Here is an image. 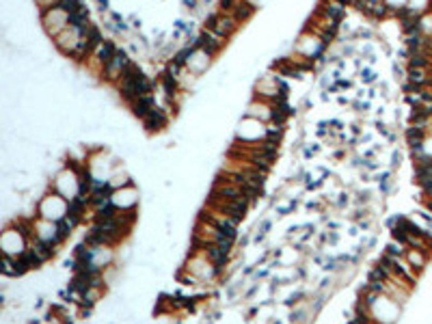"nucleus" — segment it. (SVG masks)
<instances>
[{
    "label": "nucleus",
    "mask_w": 432,
    "mask_h": 324,
    "mask_svg": "<svg viewBox=\"0 0 432 324\" xmlns=\"http://www.w3.org/2000/svg\"><path fill=\"white\" fill-rule=\"evenodd\" d=\"M212 54L210 52H205V50H201V48H195L193 50V54H190V58H188V65L186 67L190 69L193 74H197V76H201L203 72H207V67H210V63H212Z\"/></svg>",
    "instance_id": "423d86ee"
},
{
    "label": "nucleus",
    "mask_w": 432,
    "mask_h": 324,
    "mask_svg": "<svg viewBox=\"0 0 432 324\" xmlns=\"http://www.w3.org/2000/svg\"><path fill=\"white\" fill-rule=\"evenodd\" d=\"M324 48H326L324 39H322L320 35H316L314 30H307V28L300 32V37L296 39V43H294V52L300 54V56H305V58H309V61H314L316 56H320Z\"/></svg>",
    "instance_id": "f03ea898"
},
{
    "label": "nucleus",
    "mask_w": 432,
    "mask_h": 324,
    "mask_svg": "<svg viewBox=\"0 0 432 324\" xmlns=\"http://www.w3.org/2000/svg\"><path fill=\"white\" fill-rule=\"evenodd\" d=\"M247 117H253L258 121L270 123L272 121V104L266 100H259V97H253V102L247 106Z\"/></svg>",
    "instance_id": "39448f33"
},
{
    "label": "nucleus",
    "mask_w": 432,
    "mask_h": 324,
    "mask_svg": "<svg viewBox=\"0 0 432 324\" xmlns=\"http://www.w3.org/2000/svg\"><path fill=\"white\" fill-rule=\"evenodd\" d=\"M167 112L162 110V108H154V110L149 112L145 119H143V126H145V130L147 132H160L162 128H167Z\"/></svg>",
    "instance_id": "0eeeda50"
},
{
    "label": "nucleus",
    "mask_w": 432,
    "mask_h": 324,
    "mask_svg": "<svg viewBox=\"0 0 432 324\" xmlns=\"http://www.w3.org/2000/svg\"><path fill=\"white\" fill-rule=\"evenodd\" d=\"M385 4H387V9H389L391 18H396L402 9L408 7V0H385Z\"/></svg>",
    "instance_id": "9b49d317"
},
{
    "label": "nucleus",
    "mask_w": 432,
    "mask_h": 324,
    "mask_svg": "<svg viewBox=\"0 0 432 324\" xmlns=\"http://www.w3.org/2000/svg\"><path fill=\"white\" fill-rule=\"evenodd\" d=\"M255 13V4L249 2V0H238V4L233 7V11L229 15H233V18L238 20V24H244L247 20H251V15Z\"/></svg>",
    "instance_id": "1a4fd4ad"
},
{
    "label": "nucleus",
    "mask_w": 432,
    "mask_h": 324,
    "mask_svg": "<svg viewBox=\"0 0 432 324\" xmlns=\"http://www.w3.org/2000/svg\"><path fill=\"white\" fill-rule=\"evenodd\" d=\"M54 46H57V50L63 54V56H74V52L78 50V46L83 43V30L76 28V26H67L61 35L54 37Z\"/></svg>",
    "instance_id": "20e7f679"
},
{
    "label": "nucleus",
    "mask_w": 432,
    "mask_h": 324,
    "mask_svg": "<svg viewBox=\"0 0 432 324\" xmlns=\"http://www.w3.org/2000/svg\"><path fill=\"white\" fill-rule=\"evenodd\" d=\"M41 15V26H43V30L48 32V35L52 37H57V35H61V32L67 28L69 26V13L65 9H61V7H54V9H48V11H43V13H39Z\"/></svg>",
    "instance_id": "7ed1b4c3"
},
{
    "label": "nucleus",
    "mask_w": 432,
    "mask_h": 324,
    "mask_svg": "<svg viewBox=\"0 0 432 324\" xmlns=\"http://www.w3.org/2000/svg\"><path fill=\"white\" fill-rule=\"evenodd\" d=\"M67 205L69 201L65 197H61L58 192L48 194V197L41 199L39 203V216L43 220H52V223H58L67 216Z\"/></svg>",
    "instance_id": "f257e3e1"
},
{
    "label": "nucleus",
    "mask_w": 432,
    "mask_h": 324,
    "mask_svg": "<svg viewBox=\"0 0 432 324\" xmlns=\"http://www.w3.org/2000/svg\"><path fill=\"white\" fill-rule=\"evenodd\" d=\"M419 32L424 37H432V11H428V13H424L419 18Z\"/></svg>",
    "instance_id": "9d476101"
},
{
    "label": "nucleus",
    "mask_w": 432,
    "mask_h": 324,
    "mask_svg": "<svg viewBox=\"0 0 432 324\" xmlns=\"http://www.w3.org/2000/svg\"><path fill=\"white\" fill-rule=\"evenodd\" d=\"M35 4H37V9H39V13H43V11H48V9L58 7L61 0H35Z\"/></svg>",
    "instance_id": "f8f14e48"
},
{
    "label": "nucleus",
    "mask_w": 432,
    "mask_h": 324,
    "mask_svg": "<svg viewBox=\"0 0 432 324\" xmlns=\"http://www.w3.org/2000/svg\"><path fill=\"white\" fill-rule=\"evenodd\" d=\"M428 257H430V253L422 251V248H406V255H404V259L411 264V268L415 272H422L424 266L428 264Z\"/></svg>",
    "instance_id": "6e6552de"
}]
</instances>
